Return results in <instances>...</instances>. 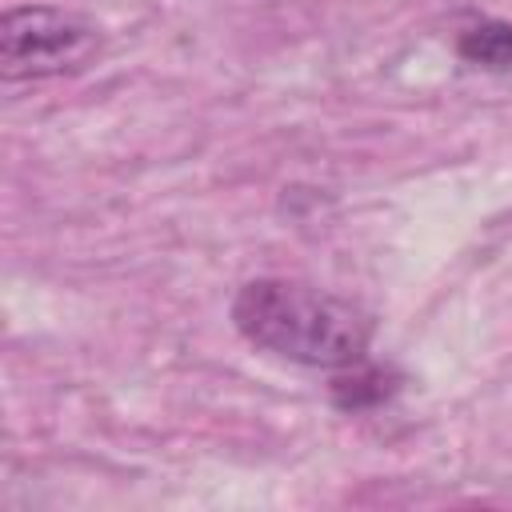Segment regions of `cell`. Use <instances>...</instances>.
<instances>
[{
    "label": "cell",
    "mask_w": 512,
    "mask_h": 512,
    "mask_svg": "<svg viewBox=\"0 0 512 512\" xmlns=\"http://www.w3.org/2000/svg\"><path fill=\"white\" fill-rule=\"evenodd\" d=\"M236 332L304 368H352L368 352V316L320 288L296 280H252L232 300Z\"/></svg>",
    "instance_id": "6da1fadb"
},
{
    "label": "cell",
    "mask_w": 512,
    "mask_h": 512,
    "mask_svg": "<svg viewBox=\"0 0 512 512\" xmlns=\"http://www.w3.org/2000/svg\"><path fill=\"white\" fill-rule=\"evenodd\" d=\"M392 392H396V376L384 372V368H376V364H360V360L352 364L348 376H336L332 380V400L340 408H348V412L372 408V404L388 400Z\"/></svg>",
    "instance_id": "277c9868"
},
{
    "label": "cell",
    "mask_w": 512,
    "mask_h": 512,
    "mask_svg": "<svg viewBox=\"0 0 512 512\" xmlns=\"http://www.w3.org/2000/svg\"><path fill=\"white\" fill-rule=\"evenodd\" d=\"M456 52H460L468 64H476V68L508 72V68H512V24H508V20L472 24L468 32H460Z\"/></svg>",
    "instance_id": "3957f363"
},
{
    "label": "cell",
    "mask_w": 512,
    "mask_h": 512,
    "mask_svg": "<svg viewBox=\"0 0 512 512\" xmlns=\"http://www.w3.org/2000/svg\"><path fill=\"white\" fill-rule=\"evenodd\" d=\"M100 52V32L52 4L8 8L0 20V68L8 80H44L84 68Z\"/></svg>",
    "instance_id": "7a4b0ae2"
}]
</instances>
